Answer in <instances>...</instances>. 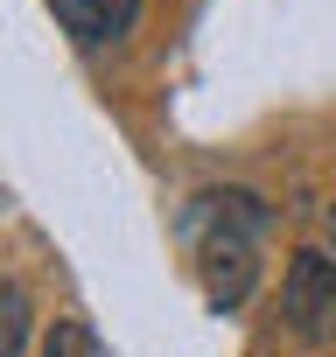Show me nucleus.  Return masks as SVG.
<instances>
[{"instance_id":"f03ea898","label":"nucleus","mask_w":336,"mask_h":357,"mask_svg":"<svg viewBox=\"0 0 336 357\" xmlns=\"http://www.w3.org/2000/svg\"><path fill=\"white\" fill-rule=\"evenodd\" d=\"M280 315L301 343H336V259L329 252H294L287 259Z\"/></svg>"},{"instance_id":"20e7f679","label":"nucleus","mask_w":336,"mask_h":357,"mask_svg":"<svg viewBox=\"0 0 336 357\" xmlns=\"http://www.w3.org/2000/svg\"><path fill=\"white\" fill-rule=\"evenodd\" d=\"M29 287L22 280H0V357H22V343H29Z\"/></svg>"},{"instance_id":"f257e3e1","label":"nucleus","mask_w":336,"mask_h":357,"mask_svg":"<svg viewBox=\"0 0 336 357\" xmlns=\"http://www.w3.org/2000/svg\"><path fill=\"white\" fill-rule=\"evenodd\" d=\"M259 231H266V204L252 190H204L190 204V238L204 259V294L211 308H238L259 280Z\"/></svg>"},{"instance_id":"39448f33","label":"nucleus","mask_w":336,"mask_h":357,"mask_svg":"<svg viewBox=\"0 0 336 357\" xmlns=\"http://www.w3.org/2000/svg\"><path fill=\"white\" fill-rule=\"evenodd\" d=\"M43 357H112V350L98 343V329H91V322H56V329H49V343H43Z\"/></svg>"},{"instance_id":"7ed1b4c3","label":"nucleus","mask_w":336,"mask_h":357,"mask_svg":"<svg viewBox=\"0 0 336 357\" xmlns=\"http://www.w3.org/2000/svg\"><path fill=\"white\" fill-rule=\"evenodd\" d=\"M49 15L77 36V43H126L140 22V0H49Z\"/></svg>"},{"instance_id":"423d86ee","label":"nucleus","mask_w":336,"mask_h":357,"mask_svg":"<svg viewBox=\"0 0 336 357\" xmlns=\"http://www.w3.org/2000/svg\"><path fill=\"white\" fill-rule=\"evenodd\" d=\"M329 225H336V211H329Z\"/></svg>"}]
</instances>
